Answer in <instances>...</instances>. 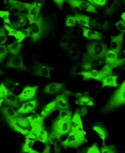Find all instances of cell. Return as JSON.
<instances>
[{"mask_svg":"<svg viewBox=\"0 0 125 153\" xmlns=\"http://www.w3.org/2000/svg\"><path fill=\"white\" fill-rule=\"evenodd\" d=\"M108 45L99 41H91L88 42L86 48V53L84 62L92 60H103L109 50Z\"/></svg>","mask_w":125,"mask_h":153,"instance_id":"obj_1","label":"cell"},{"mask_svg":"<svg viewBox=\"0 0 125 153\" xmlns=\"http://www.w3.org/2000/svg\"><path fill=\"white\" fill-rule=\"evenodd\" d=\"M125 82L119 86V87L114 91L108 102L103 109L102 111L104 112L112 111L118 107L125 104Z\"/></svg>","mask_w":125,"mask_h":153,"instance_id":"obj_2","label":"cell"},{"mask_svg":"<svg viewBox=\"0 0 125 153\" xmlns=\"http://www.w3.org/2000/svg\"><path fill=\"white\" fill-rule=\"evenodd\" d=\"M85 136L84 129L71 130L67 139L62 142V145L64 148H77L87 142Z\"/></svg>","mask_w":125,"mask_h":153,"instance_id":"obj_3","label":"cell"},{"mask_svg":"<svg viewBox=\"0 0 125 153\" xmlns=\"http://www.w3.org/2000/svg\"><path fill=\"white\" fill-rule=\"evenodd\" d=\"M7 124L16 132H20L26 137L32 132L31 126L27 118L18 117L6 120Z\"/></svg>","mask_w":125,"mask_h":153,"instance_id":"obj_4","label":"cell"},{"mask_svg":"<svg viewBox=\"0 0 125 153\" xmlns=\"http://www.w3.org/2000/svg\"><path fill=\"white\" fill-rule=\"evenodd\" d=\"M31 42H38L43 36L45 32V24L42 15H40L36 21L31 23L29 26Z\"/></svg>","mask_w":125,"mask_h":153,"instance_id":"obj_5","label":"cell"},{"mask_svg":"<svg viewBox=\"0 0 125 153\" xmlns=\"http://www.w3.org/2000/svg\"><path fill=\"white\" fill-rule=\"evenodd\" d=\"M70 122L71 121L58 119L52 123L51 131L55 132L60 137L66 135L71 131Z\"/></svg>","mask_w":125,"mask_h":153,"instance_id":"obj_6","label":"cell"},{"mask_svg":"<svg viewBox=\"0 0 125 153\" xmlns=\"http://www.w3.org/2000/svg\"><path fill=\"white\" fill-rule=\"evenodd\" d=\"M124 62V59H120L118 55L110 49L107 52L104 60L105 65L109 66L112 69L123 66Z\"/></svg>","mask_w":125,"mask_h":153,"instance_id":"obj_7","label":"cell"},{"mask_svg":"<svg viewBox=\"0 0 125 153\" xmlns=\"http://www.w3.org/2000/svg\"><path fill=\"white\" fill-rule=\"evenodd\" d=\"M67 3L73 8H78L81 10L93 13H97L98 11L95 7L88 2L82 0H67Z\"/></svg>","mask_w":125,"mask_h":153,"instance_id":"obj_8","label":"cell"},{"mask_svg":"<svg viewBox=\"0 0 125 153\" xmlns=\"http://www.w3.org/2000/svg\"><path fill=\"white\" fill-rule=\"evenodd\" d=\"M37 89V86L25 87L23 89L22 92L19 95H17V98L19 102H26L35 99Z\"/></svg>","mask_w":125,"mask_h":153,"instance_id":"obj_9","label":"cell"},{"mask_svg":"<svg viewBox=\"0 0 125 153\" xmlns=\"http://www.w3.org/2000/svg\"><path fill=\"white\" fill-rule=\"evenodd\" d=\"M28 120L30 123L31 132L35 135L44 128V119L39 114H34L27 117Z\"/></svg>","mask_w":125,"mask_h":153,"instance_id":"obj_10","label":"cell"},{"mask_svg":"<svg viewBox=\"0 0 125 153\" xmlns=\"http://www.w3.org/2000/svg\"><path fill=\"white\" fill-rule=\"evenodd\" d=\"M5 66L7 68H12L21 71L28 70V68L25 65L23 62L22 56L19 55L10 56L7 61Z\"/></svg>","mask_w":125,"mask_h":153,"instance_id":"obj_11","label":"cell"},{"mask_svg":"<svg viewBox=\"0 0 125 153\" xmlns=\"http://www.w3.org/2000/svg\"><path fill=\"white\" fill-rule=\"evenodd\" d=\"M4 27L5 28L6 31L7 30L8 31L9 36H14L17 40V42L20 43L25 39L26 37L31 35L29 27L26 29H23L22 30H17L15 29L10 27V26H8V25L5 24Z\"/></svg>","mask_w":125,"mask_h":153,"instance_id":"obj_12","label":"cell"},{"mask_svg":"<svg viewBox=\"0 0 125 153\" xmlns=\"http://www.w3.org/2000/svg\"><path fill=\"white\" fill-rule=\"evenodd\" d=\"M42 7V4L37 1H35L32 3H28L26 10L28 11L27 15L28 20L29 21V23L34 22L40 16L39 13Z\"/></svg>","mask_w":125,"mask_h":153,"instance_id":"obj_13","label":"cell"},{"mask_svg":"<svg viewBox=\"0 0 125 153\" xmlns=\"http://www.w3.org/2000/svg\"><path fill=\"white\" fill-rule=\"evenodd\" d=\"M124 35V33H120L117 35L112 36L111 37L110 50L112 51L118 55H120L121 53V51L123 45Z\"/></svg>","mask_w":125,"mask_h":153,"instance_id":"obj_14","label":"cell"},{"mask_svg":"<svg viewBox=\"0 0 125 153\" xmlns=\"http://www.w3.org/2000/svg\"><path fill=\"white\" fill-rule=\"evenodd\" d=\"M52 70H53V68L48 65L42 63H36L35 65L34 75L35 76H40L51 80L52 78L50 75V72Z\"/></svg>","mask_w":125,"mask_h":153,"instance_id":"obj_15","label":"cell"},{"mask_svg":"<svg viewBox=\"0 0 125 153\" xmlns=\"http://www.w3.org/2000/svg\"><path fill=\"white\" fill-rule=\"evenodd\" d=\"M83 36L88 40L94 41L101 42L103 39V35L101 32H99L94 29H88L82 27Z\"/></svg>","mask_w":125,"mask_h":153,"instance_id":"obj_16","label":"cell"},{"mask_svg":"<svg viewBox=\"0 0 125 153\" xmlns=\"http://www.w3.org/2000/svg\"><path fill=\"white\" fill-rule=\"evenodd\" d=\"M38 103L39 102L37 99H34L32 100L23 103L20 108H19L17 112L20 114H26L32 112L36 109Z\"/></svg>","mask_w":125,"mask_h":153,"instance_id":"obj_17","label":"cell"},{"mask_svg":"<svg viewBox=\"0 0 125 153\" xmlns=\"http://www.w3.org/2000/svg\"><path fill=\"white\" fill-rule=\"evenodd\" d=\"M77 99L75 101V103L78 105L82 106H95L94 102L92 98L89 97L88 92H85L84 94H77L76 95Z\"/></svg>","mask_w":125,"mask_h":153,"instance_id":"obj_18","label":"cell"},{"mask_svg":"<svg viewBox=\"0 0 125 153\" xmlns=\"http://www.w3.org/2000/svg\"><path fill=\"white\" fill-rule=\"evenodd\" d=\"M89 26H90L91 28L106 30L109 29V23L103 18H97L90 21V22H89Z\"/></svg>","mask_w":125,"mask_h":153,"instance_id":"obj_19","label":"cell"},{"mask_svg":"<svg viewBox=\"0 0 125 153\" xmlns=\"http://www.w3.org/2000/svg\"><path fill=\"white\" fill-rule=\"evenodd\" d=\"M3 104L6 106L10 108H19L20 107V102L18 100L17 96L11 91L8 92Z\"/></svg>","mask_w":125,"mask_h":153,"instance_id":"obj_20","label":"cell"},{"mask_svg":"<svg viewBox=\"0 0 125 153\" xmlns=\"http://www.w3.org/2000/svg\"><path fill=\"white\" fill-rule=\"evenodd\" d=\"M0 111H1L3 116L6 120L18 117H22L21 114L18 113L17 111L9 106H1Z\"/></svg>","mask_w":125,"mask_h":153,"instance_id":"obj_21","label":"cell"},{"mask_svg":"<svg viewBox=\"0 0 125 153\" xmlns=\"http://www.w3.org/2000/svg\"><path fill=\"white\" fill-rule=\"evenodd\" d=\"M63 87V83L59 82H52L46 86L43 92L46 94H54L61 91Z\"/></svg>","mask_w":125,"mask_h":153,"instance_id":"obj_22","label":"cell"},{"mask_svg":"<svg viewBox=\"0 0 125 153\" xmlns=\"http://www.w3.org/2000/svg\"><path fill=\"white\" fill-rule=\"evenodd\" d=\"M56 109L59 111L68 109L69 108V103L67 97L64 94L58 95L56 99Z\"/></svg>","mask_w":125,"mask_h":153,"instance_id":"obj_23","label":"cell"},{"mask_svg":"<svg viewBox=\"0 0 125 153\" xmlns=\"http://www.w3.org/2000/svg\"><path fill=\"white\" fill-rule=\"evenodd\" d=\"M75 20L76 22L83 27H86L88 29H91L89 26V22L91 21V17L86 15L80 13L78 12H75Z\"/></svg>","mask_w":125,"mask_h":153,"instance_id":"obj_24","label":"cell"},{"mask_svg":"<svg viewBox=\"0 0 125 153\" xmlns=\"http://www.w3.org/2000/svg\"><path fill=\"white\" fill-rule=\"evenodd\" d=\"M118 77V75H111L101 80L102 82L101 89L104 87L116 88L119 86L120 85L117 82Z\"/></svg>","mask_w":125,"mask_h":153,"instance_id":"obj_25","label":"cell"},{"mask_svg":"<svg viewBox=\"0 0 125 153\" xmlns=\"http://www.w3.org/2000/svg\"><path fill=\"white\" fill-rule=\"evenodd\" d=\"M70 124L71 130H78L83 129L81 116L79 112L75 113L73 117L71 119Z\"/></svg>","mask_w":125,"mask_h":153,"instance_id":"obj_26","label":"cell"},{"mask_svg":"<svg viewBox=\"0 0 125 153\" xmlns=\"http://www.w3.org/2000/svg\"><path fill=\"white\" fill-rule=\"evenodd\" d=\"M83 77L84 80H88L89 79H94L98 82H101V79L99 75V72L98 70L92 69L89 71H85L82 72L80 74Z\"/></svg>","mask_w":125,"mask_h":153,"instance_id":"obj_27","label":"cell"},{"mask_svg":"<svg viewBox=\"0 0 125 153\" xmlns=\"http://www.w3.org/2000/svg\"><path fill=\"white\" fill-rule=\"evenodd\" d=\"M56 109V100H53L49 103H48L43 109L41 112V117L43 119L48 117Z\"/></svg>","mask_w":125,"mask_h":153,"instance_id":"obj_28","label":"cell"},{"mask_svg":"<svg viewBox=\"0 0 125 153\" xmlns=\"http://www.w3.org/2000/svg\"><path fill=\"white\" fill-rule=\"evenodd\" d=\"M6 47L9 53L12 54V55L16 56L20 53L22 48V45L17 41H15L13 43L7 45Z\"/></svg>","mask_w":125,"mask_h":153,"instance_id":"obj_29","label":"cell"},{"mask_svg":"<svg viewBox=\"0 0 125 153\" xmlns=\"http://www.w3.org/2000/svg\"><path fill=\"white\" fill-rule=\"evenodd\" d=\"M92 129L96 132L98 137L102 140L103 143L104 144L107 137H108V132H107L106 129L100 125L94 126L92 127Z\"/></svg>","mask_w":125,"mask_h":153,"instance_id":"obj_30","label":"cell"},{"mask_svg":"<svg viewBox=\"0 0 125 153\" xmlns=\"http://www.w3.org/2000/svg\"><path fill=\"white\" fill-rule=\"evenodd\" d=\"M121 6V1H116L114 2L110 6L107 7L104 10V15L106 16H109L112 15L115 12H117Z\"/></svg>","mask_w":125,"mask_h":153,"instance_id":"obj_31","label":"cell"},{"mask_svg":"<svg viewBox=\"0 0 125 153\" xmlns=\"http://www.w3.org/2000/svg\"><path fill=\"white\" fill-rule=\"evenodd\" d=\"M99 75L101 80L108 76L113 75V69H112L109 66L104 65L103 68L98 71Z\"/></svg>","mask_w":125,"mask_h":153,"instance_id":"obj_32","label":"cell"},{"mask_svg":"<svg viewBox=\"0 0 125 153\" xmlns=\"http://www.w3.org/2000/svg\"><path fill=\"white\" fill-rule=\"evenodd\" d=\"M7 3L12 7V8L20 10L26 9V7L28 4L26 3L17 1H12V0H9Z\"/></svg>","mask_w":125,"mask_h":153,"instance_id":"obj_33","label":"cell"},{"mask_svg":"<svg viewBox=\"0 0 125 153\" xmlns=\"http://www.w3.org/2000/svg\"><path fill=\"white\" fill-rule=\"evenodd\" d=\"M35 140L29 139H26L25 142L22 146V151L24 153H28L29 151L32 149Z\"/></svg>","mask_w":125,"mask_h":153,"instance_id":"obj_34","label":"cell"},{"mask_svg":"<svg viewBox=\"0 0 125 153\" xmlns=\"http://www.w3.org/2000/svg\"><path fill=\"white\" fill-rule=\"evenodd\" d=\"M9 91L6 88L4 83H0V108L2 106L3 103Z\"/></svg>","mask_w":125,"mask_h":153,"instance_id":"obj_35","label":"cell"},{"mask_svg":"<svg viewBox=\"0 0 125 153\" xmlns=\"http://www.w3.org/2000/svg\"><path fill=\"white\" fill-rule=\"evenodd\" d=\"M71 116H72V112L68 109L61 110L59 112V114L58 116L59 119L71 121Z\"/></svg>","mask_w":125,"mask_h":153,"instance_id":"obj_36","label":"cell"},{"mask_svg":"<svg viewBox=\"0 0 125 153\" xmlns=\"http://www.w3.org/2000/svg\"><path fill=\"white\" fill-rule=\"evenodd\" d=\"M88 2L91 5H92L94 7L101 8L108 4V0H88Z\"/></svg>","mask_w":125,"mask_h":153,"instance_id":"obj_37","label":"cell"},{"mask_svg":"<svg viewBox=\"0 0 125 153\" xmlns=\"http://www.w3.org/2000/svg\"><path fill=\"white\" fill-rule=\"evenodd\" d=\"M61 137H60L55 132L51 131L48 137V143H49L50 145H54L60 141Z\"/></svg>","mask_w":125,"mask_h":153,"instance_id":"obj_38","label":"cell"},{"mask_svg":"<svg viewBox=\"0 0 125 153\" xmlns=\"http://www.w3.org/2000/svg\"><path fill=\"white\" fill-rule=\"evenodd\" d=\"M101 153H118L114 145H105L101 149Z\"/></svg>","mask_w":125,"mask_h":153,"instance_id":"obj_39","label":"cell"},{"mask_svg":"<svg viewBox=\"0 0 125 153\" xmlns=\"http://www.w3.org/2000/svg\"><path fill=\"white\" fill-rule=\"evenodd\" d=\"M76 22L75 20V16L68 15L65 20V26L67 27H75Z\"/></svg>","mask_w":125,"mask_h":153,"instance_id":"obj_40","label":"cell"},{"mask_svg":"<svg viewBox=\"0 0 125 153\" xmlns=\"http://www.w3.org/2000/svg\"><path fill=\"white\" fill-rule=\"evenodd\" d=\"M7 40V35L6 33V30L4 27H0V44L4 45Z\"/></svg>","mask_w":125,"mask_h":153,"instance_id":"obj_41","label":"cell"},{"mask_svg":"<svg viewBox=\"0 0 125 153\" xmlns=\"http://www.w3.org/2000/svg\"><path fill=\"white\" fill-rule=\"evenodd\" d=\"M7 53L8 52L6 46L1 45H0V63L3 62L5 60Z\"/></svg>","mask_w":125,"mask_h":153,"instance_id":"obj_42","label":"cell"},{"mask_svg":"<svg viewBox=\"0 0 125 153\" xmlns=\"http://www.w3.org/2000/svg\"><path fill=\"white\" fill-rule=\"evenodd\" d=\"M10 12L9 11H2L0 10V18H2L5 23L10 25V22L9 19Z\"/></svg>","mask_w":125,"mask_h":153,"instance_id":"obj_43","label":"cell"},{"mask_svg":"<svg viewBox=\"0 0 125 153\" xmlns=\"http://www.w3.org/2000/svg\"><path fill=\"white\" fill-rule=\"evenodd\" d=\"M19 83H17V82L11 80H9L7 81L5 86L9 91L12 92V91H14L16 89V88L19 86Z\"/></svg>","mask_w":125,"mask_h":153,"instance_id":"obj_44","label":"cell"},{"mask_svg":"<svg viewBox=\"0 0 125 153\" xmlns=\"http://www.w3.org/2000/svg\"><path fill=\"white\" fill-rule=\"evenodd\" d=\"M114 25L116 26L117 29L120 31V33H125V21H123L120 19V20L115 23Z\"/></svg>","mask_w":125,"mask_h":153,"instance_id":"obj_45","label":"cell"},{"mask_svg":"<svg viewBox=\"0 0 125 153\" xmlns=\"http://www.w3.org/2000/svg\"><path fill=\"white\" fill-rule=\"evenodd\" d=\"M87 153H101V152L97 143H94L91 147L88 148Z\"/></svg>","mask_w":125,"mask_h":153,"instance_id":"obj_46","label":"cell"},{"mask_svg":"<svg viewBox=\"0 0 125 153\" xmlns=\"http://www.w3.org/2000/svg\"><path fill=\"white\" fill-rule=\"evenodd\" d=\"M68 43H69L68 38L67 37V36H64L61 40L60 46L62 47V48L67 49V46L68 45Z\"/></svg>","mask_w":125,"mask_h":153,"instance_id":"obj_47","label":"cell"},{"mask_svg":"<svg viewBox=\"0 0 125 153\" xmlns=\"http://www.w3.org/2000/svg\"><path fill=\"white\" fill-rule=\"evenodd\" d=\"M62 146V142H61V141H59V142H58L57 143L54 145V149H55V153H59V152L61 149Z\"/></svg>","mask_w":125,"mask_h":153,"instance_id":"obj_48","label":"cell"},{"mask_svg":"<svg viewBox=\"0 0 125 153\" xmlns=\"http://www.w3.org/2000/svg\"><path fill=\"white\" fill-rule=\"evenodd\" d=\"M53 1L56 4L58 7H59L60 9H62L63 7V4L65 1H64V0H54Z\"/></svg>","mask_w":125,"mask_h":153,"instance_id":"obj_49","label":"cell"},{"mask_svg":"<svg viewBox=\"0 0 125 153\" xmlns=\"http://www.w3.org/2000/svg\"><path fill=\"white\" fill-rule=\"evenodd\" d=\"M50 150H51V147L48 144L46 145L44 150L42 152H40V153H50Z\"/></svg>","mask_w":125,"mask_h":153,"instance_id":"obj_50","label":"cell"},{"mask_svg":"<svg viewBox=\"0 0 125 153\" xmlns=\"http://www.w3.org/2000/svg\"><path fill=\"white\" fill-rule=\"evenodd\" d=\"M81 114H80L81 116V115L82 114V113H84V116H85V115L87 114V108H82V109L81 110Z\"/></svg>","mask_w":125,"mask_h":153,"instance_id":"obj_51","label":"cell"},{"mask_svg":"<svg viewBox=\"0 0 125 153\" xmlns=\"http://www.w3.org/2000/svg\"><path fill=\"white\" fill-rule=\"evenodd\" d=\"M28 153H40L39 152H37V151H35V150H34L33 149H31L30 151H29Z\"/></svg>","mask_w":125,"mask_h":153,"instance_id":"obj_52","label":"cell"},{"mask_svg":"<svg viewBox=\"0 0 125 153\" xmlns=\"http://www.w3.org/2000/svg\"><path fill=\"white\" fill-rule=\"evenodd\" d=\"M124 15H125V13H123V14L121 16V20L125 21V18H124Z\"/></svg>","mask_w":125,"mask_h":153,"instance_id":"obj_53","label":"cell"},{"mask_svg":"<svg viewBox=\"0 0 125 153\" xmlns=\"http://www.w3.org/2000/svg\"><path fill=\"white\" fill-rule=\"evenodd\" d=\"M4 74V72L2 71V69L0 68V75H3Z\"/></svg>","mask_w":125,"mask_h":153,"instance_id":"obj_54","label":"cell"}]
</instances>
